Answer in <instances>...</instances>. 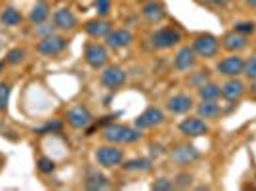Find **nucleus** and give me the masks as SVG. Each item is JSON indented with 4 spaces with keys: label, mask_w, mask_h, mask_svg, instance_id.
I'll return each instance as SVG.
<instances>
[{
    "label": "nucleus",
    "mask_w": 256,
    "mask_h": 191,
    "mask_svg": "<svg viewBox=\"0 0 256 191\" xmlns=\"http://www.w3.org/2000/svg\"><path fill=\"white\" fill-rule=\"evenodd\" d=\"M100 80H102L104 86L113 90V88H118V86H122L126 82V73H124V69H120L117 65H109V67L104 69Z\"/></svg>",
    "instance_id": "nucleus-9"
},
{
    "label": "nucleus",
    "mask_w": 256,
    "mask_h": 191,
    "mask_svg": "<svg viewBox=\"0 0 256 191\" xmlns=\"http://www.w3.org/2000/svg\"><path fill=\"white\" fill-rule=\"evenodd\" d=\"M197 62V54L193 50V46H184L178 50L176 58H174V67L178 71H190Z\"/></svg>",
    "instance_id": "nucleus-14"
},
{
    "label": "nucleus",
    "mask_w": 256,
    "mask_h": 191,
    "mask_svg": "<svg viewBox=\"0 0 256 191\" xmlns=\"http://www.w3.org/2000/svg\"><path fill=\"white\" fill-rule=\"evenodd\" d=\"M122 159H124L122 149L115 148V146H104V148H98L96 151L98 164H102L104 168H113V166L120 164Z\"/></svg>",
    "instance_id": "nucleus-3"
},
{
    "label": "nucleus",
    "mask_w": 256,
    "mask_h": 191,
    "mask_svg": "<svg viewBox=\"0 0 256 191\" xmlns=\"http://www.w3.org/2000/svg\"><path fill=\"white\" fill-rule=\"evenodd\" d=\"M54 29H56V25H46V23H40L38 27H36V34L38 36H48V34H52Z\"/></svg>",
    "instance_id": "nucleus-34"
},
{
    "label": "nucleus",
    "mask_w": 256,
    "mask_h": 191,
    "mask_svg": "<svg viewBox=\"0 0 256 191\" xmlns=\"http://www.w3.org/2000/svg\"><path fill=\"white\" fill-rule=\"evenodd\" d=\"M199 157H201V153H199V149L195 148V146H178L170 153V160L176 166H188V164H192L193 160H197Z\"/></svg>",
    "instance_id": "nucleus-5"
},
{
    "label": "nucleus",
    "mask_w": 256,
    "mask_h": 191,
    "mask_svg": "<svg viewBox=\"0 0 256 191\" xmlns=\"http://www.w3.org/2000/svg\"><path fill=\"white\" fill-rule=\"evenodd\" d=\"M84 60L92 69H102L109 62V52L102 44H90L84 52Z\"/></svg>",
    "instance_id": "nucleus-7"
},
{
    "label": "nucleus",
    "mask_w": 256,
    "mask_h": 191,
    "mask_svg": "<svg viewBox=\"0 0 256 191\" xmlns=\"http://www.w3.org/2000/svg\"><path fill=\"white\" fill-rule=\"evenodd\" d=\"M190 184H192V176L190 174H180L178 180L174 182V186H178V188H188Z\"/></svg>",
    "instance_id": "nucleus-36"
},
{
    "label": "nucleus",
    "mask_w": 256,
    "mask_h": 191,
    "mask_svg": "<svg viewBox=\"0 0 256 191\" xmlns=\"http://www.w3.org/2000/svg\"><path fill=\"white\" fill-rule=\"evenodd\" d=\"M104 138L109 144H134V142H138L142 138V134L138 130L128 128L124 124H109L104 130Z\"/></svg>",
    "instance_id": "nucleus-1"
},
{
    "label": "nucleus",
    "mask_w": 256,
    "mask_h": 191,
    "mask_svg": "<svg viewBox=\"0 0 256 191\" xmlns=\"http://www.w3.org/2000/svg\"><path fill=\"white\" fill-rule=\"evenodd\" d=\"M201 2H204L206 6H212V8H224L228 4V0H201Z\"/></svg>",
    "instance_id": "nucleus-37"
},
{
    "label": "nucleus",
    "mask_w": 256,
    "mask_h": 191,
    "mask_svg": "<svg viewBox=\"0 0 256 191\" xmlns=\"http://www.w3.org/2000/svg\"><path fill=\"white\" fill-rule=\"evenodd\" d=\"M218 48H220L218 40L212 34H201V36H197L193 40V50L201 58H212V56L218 54Z\"/></svg>",
    "instance_id": "nucleus-6"
},
{
    "label": "nucleus",
    "mask_w": 256,
    "mask_h": 191,
    "mask_svg": "<svg viewBox=\"0 0 256 191\" xmlns=\"http://www.w3.org/2000/svg\"><path fill=\"white\" fill-rule=\"evenodd\" d=\"M197 115L201 118H216L220 115V106L216 102H203L197 107Z\"/></svg>",
    "instance_id": "nucleus-24"
},
{
    "label": "nucleus",
    "mask_w": 256,
    "mask_h": 191,
    "mask_svg": "<svg viewBox=\"0 0 256 191\" xmlns=\"http://www.w3.org/2000/svg\"><path fill=\"white\" fill-rule=\"evenodd\" d=\"M254 23L250 22H241L235 25V32H241V34H250V32H254Z\"/></svg>",
    "instance_id": "nucleus-32"
},
{
    "label": "nucleus",
    "mask_w": 256,
    "mask_h": 191,
    "mask_svg": "<svg viewBox=\"0 0 256 191\" xmlns=\"http://www.w3.org/2000/svg\"><path fill=\"white\" fill-rule=\"evenodd\" d=\"M2 69H4V64H0V73H2Z\"/></svg>",
    "instance_id": "nucleus-39"
},
{
    "label": "nucleus",
    "mask_w": 256,
    "mask_h": 191,
    "mask_svg": "<svg viewBox=\"0 0 256 191\" xmlns=\"http://www.w3.org/2000/svg\"><path fill=\"white\" fill-rule=\"evenodd\" d=\"M56 130H62V122H60V120L48 122V124H44L42 128H38L36 132H38V134H46V132H56Z\"/></svg>",
    "instance_id": "nucleus-33"
},
{
    "label": "nucleus",
    "mask_w": 256,
    "mask_h": 191,
    "mask_svg": "<svg viewBox=\"0 0 256 191\" xmlns=\"http://www.w3.org/2000/svg\"><path fill=\"white\" fill-rule=\"evenodd\" d=\"M12 86L8 82H0V111H4L8 106V100H10Z\"/></svg>",
    "instance_id": "nucleus-29"
},
{
    "label": "nucleus",
    "mask_w": 256,
    "mask_h": 191,
    "mask_svg": "<svg viewBox=\"0 0 256 191\" xmlns=\"http://www.w3.org/2000/svg\"><path fill=\"white\" fill-rule=\"evenodd\" d=\"M94 4H96V10L102 18H106L111 12V0H94Z\"/></svg>",
    "instance_id": "nucleus-31"
},
{
    "label": "nucleus",
    "mask_w": 256,
    "mask_h": 191,
    "mask_svg": "<svg viewBox=\"0 0 256 191\" xmlns=\"http://www.w3.org/2000/svg\"><path fill=\"white\" fill-rule=\"evenodd\" d=\"M245 46H246V38H245V34H241V32L234 31L224 38V48L230 50V52H239V50H243Z\"/></svg>",
    "instance_id": "nucleus-21"
},
{
    "label": "nucleus",
    "mask_w": 256,
    "mask_h": 191,
    "mask_svg": "<svg viewBox=\"0 0 256 191\" xmlns=\"http://www.w3.org/2000/svg\"><path fill=\"white\" fill-rule=\"evenodd\" d=\"M48 16H50V6H48V2L46 0H38L34 6L31 8L29 12V22L32 25H40L48 20Z\"/></svg>",
    "instance_id": "nucleus-18"
},
{
    "label": "nucleus",
    "mask_w": 256,
    "mask_h": 191,
    "mask_svg": "<svg viewBox=\"0 0 256 191\" xmlns=\"http://www.w3.org/2000/svg\"><path fill=\"white\" fill-rule=\"evenodd\" d=\"M92 113L82 106H76L73 107L69 113H67V122L71 124L73 128H78V130H84L92 124Z\"/></svg>",
    "instance_id": "nucleus-11"
},
{
    "label": "nucleus",
    "mask_w": 256,
    "mask_h": 191,
    "mask_svg": "<svg viewBox=\"0 0 256 191\" xmlns=\"http://www.w3.org/2000/svg\"><path fill=\"white\" fill-rule=\"evenodd\" d=\"M54 25L62 31H73L76 27V16L69 8H60L54 12Z\"/></svg>",
    "instance_id": "nucleus-13"
},
{
    "label": "nucleus",
    "mask_w": 256,
    "mask_h": 191,
    "mask_svg": "<svg viewBox=\"0 0 256 191\" xmlns=\"http://www.w3.org/2000/svg\"><path fill=\"white\" fill-rule=\"evenodd\" d=\"M182 40V34L178 29L174 27H162V29H157V31L151 34V44L157 48V50H168L172 46Z\"/></svg>",
    "instance_id": "nucleus-2"
},
{
    "label": "nucleus",
    "mask_w": 256,
    "mask_h": 191,
    "mask_svg": "<svg viewBox=\"0 0 256 191\" xmlns=\"http://www.w3.org/2000/svg\"><path fill=\"white\" fill-rule=\"evenodd\" d=\"M86 188L88 190H106L107 188V178L104 174H98V172H92L86 180Z\"/></svg>",
    "instance_id": "nucleus-25"
},
{
    "label": "nucleus",
    "mask_w": 256,
    "mask_h": 191,
    "mask_svg": "<svg viewBox=\"0 0 256 191\" xmlns=\"http://www.w3.org/2000/svg\"><path fill=\"white\" fill-rule=\"evenodd\" d=\"M166 106H168V109H170L172 113L182 115V113H188V111L193 107V100L186 94H176L168 100V104H166Z\"/></svg>",
    "instance_id": "nucleus-16"
},
{
    "label": "nucleus",
    "mask_w": 256,
    "mask_h": 191,
    "mask_svg": "<svg viewBox=\"0 0 256 191\" xmlns=\"http://www.w3.org/2000/svg\"><path fill=\"white\" fill-rule=\"evenodd\" d=\"M151 168V160L150 159H132L124 164L126 172H144V170Z\"/></svg>",
    "instance_id": "nucleus-26"
},
{
    "label": "nucleus",
    "mask_w": 256,
    "mask_h": 191,
    "mask_svg": "<svg viewBox=\"0 0 256 191\" xmlns=\"http://www.w3.org/2000/svg\"><path fill=\"white\" fill-rule=\"evenodd\" d=\"M243 92H245V84H243L241 80H235V78L228 80V82L222 86V96H224L226 100H232V102L239 100V98L243 96Z\"/></svg>",
    "instance_id": "nucleus-19"
},
{
    "label": "nucleus",
    "mask_w": 256,
    "mask_h": 191,
    "mask_svg": "<svg viewBox=\"0 0 256 191\" xmlns=\"http://www.w3.org/2000/svg\"><path fill=\"white\" fill-rule=\"evenodd\" d=\"M180 132L190 138H199V136L208 134V126L201 117H190L180 122Z\"/></svg>",
    "instance_id": "nucleus-10"
},
{
    "label": "nucleus",
    "mask_w": 256,
    "mask_h": 191,
    "mask_svg": "<svg viewBox=\"0 0 256 191\" xmlns=\"http://www.w3.org/2000/svg\"><path fill=\"white\" fill-rule=\"evenodd\" d=\"M222 96V88L212 82H204L203 86H199V98L203 102H216Z\"/></svg>",
    "instance_id": "nucleus-22"
},
{
    "label": "nucleus",
    "mask_w": 256,
    "mask_h": 191,
    "mask_svg": "<svg viewBox=\"0 0 256 191\" xmlns=\"http://www.w3.org/2000/svg\"><path fill=\"white\" fill-rule=\"evenodd\" d=\"M36 168L42 174H52L54 170H56V162L52 159H48V157H40L38 162H36Z\"/></svg>",
    "instance_id": "nucleus-28"
},
{
    "label": "nucleus",
    "mask_w": 256,
    "mask_h": 191,
    "mask_svg": "<svg viewBox=\"0 0 256 191\" xmlns=\"http://www.w3.org/2000/svg\"><path fill=\"white\" fill-rule=\"evenodd\" d=\"M243 58L239 56H230V58H224L220 64H218V71L224 76H237V74L243 73Z\"/></svg>",
    "instance_id": "nucleus-15"
},
{
    "label": "nucleus",
    "mask_w": 256,
    "mask_h": 191,
    "mask_svg": "<svg viewBox=\"0 0 256 191\" xmlns=\"http://www.w3.org/2000/svg\"><path fill=\"white\" fill-rule=\"evenodd\" d=\"M164 120V113L160 111L159 107H148L138 118H136V126L138 130H150V128H155L162 124Z\"/></svg>",
    "instance_id": "nucleus-8"
},
{
    "label": "nucleus",
    "mask_w": 256,
    "mask_h": 191,
    "mask_svg": "<svg viewBox=\"0 0 256 191\" xmlns=\"http://www.w3.org/2000/svg\"><path fill=\"white\" fill-rule=\"evenodd\" d=\"M67 48V38L62 34H48L42 36L40 42L36 44V50L42 54V56H58Z\"/></svg>",
    "instance_id": "nucleus-4"
},
{
    "label": "nucleus",
    "mask_w": 256,
    "mask_h": 191,
    "mask_svg": "<svg viewBox=\"0 0 256 191\" xmlns=\"http://www.w3.org/2000/svg\"><path fill=\"white\" fill-rule=\"evenodd\" d=\"M142 14H144V18H146L148 22L157 23L164 18V6L159 4V2H148V4L144 6Z\"/></svg>",
    "instance_id": "nucleus-20"
},
{
    "label": "nucleus",
    "mask_w": 256,
    "mask_h": 191,
    "mask_svg": "<svg viewBox=\"0 0 256 191\" xmlns=\"http://www.w3.org/2000/svg\"><path fill=\"white\" fill-rule=\"evenodd\" d=\"M111 29H113V27H111V23L106 22V20H92V22H88L84 25V31L88 32L90 36H94V38L107 36Z\"/></svg>",
    "instance_id": "nucleus-17"
},
{
    "label": "nucleus",
    "mask_w": 256,
    "mask_h": 191,
    "mask_svg": "<svg viewBox=\"0 0 256 191\" xmlns=\"http://www.w3.org/2000/svg\"><path fill=\"white\" fill-rule=\"evenodd\" d=\"M172 188H174V184L170 180H166V178H160L159 182L153 184V190H172Z\"/></svg>",
    "instance_id": "nucleus-35"
},
{
    "label": "nucleus",
    "mask_w": 256,
    "mask_h": 191,
    "mask_svg": "<svg viewBox=\"0 0 256 191\" xmlns=\"http://www.w3.org/2000/svg\"><path fill=\"white\" fill-rule=\"evenodd\" d=\"M23 60H25V50H22V48H14L6 54V62L10 65H20Z\"/></svg>",
    "instance_id": "nucleus-27"
},
{
    "label": "nucleus",
    "mask_w": 256,
    "mask_h": 191,
    "mask_svg": "<svg viewBox=\"0 0 256 191\" xmlns=\"http://www.w3.org/2000/svg\"><path fill=\"white\" fill-rule=\"evenodd\" d=\"M0 22L4 23L6 27H16L23 22L22 12H18L16 8H4L2 14H0Z\"/></svg>",
    "instance_id": "nucleus-23"
},
{
    "label": "nucleus",
    "mask_w": 256,
    "mask_h": 191,
    "mask_svg": "<svg viewBox=\"0 0 256 191\" xmlns=\"http://www.w3.org/2000/svg\"><path fill=\"white\" fill-rule=\"evenodd\" d=\"M246 4H250V6H254L256 8V0H246Z\"/></svg>",
    "instance_id": "nucleus-38"
},
{
    "label": "nucleus",
    "mask_w": 256,
    "mask_h": 191,
    "mask_svg": "<svg viewBox=\"0 0 256 191\" xmlns=\"http://www.w3.org/2000/svg\"><path fill=\"white\" fill-rule=\"evenodd\" d=\"M243 74L250 80H256V58L246 60L245 65H243Z\"/></svg>",
    "instance_id": "nucleus-30"
},
{
    "label": "nucleus",
    "mask_w": 256,
    "mask_h": 191,
    "mask_svg": "<svg viewBox=\"0 0 256 191\" xmlns=\"http://www.w3.org/2000/svg\"><path fill=\"white\" fill-rule=\"evenodd\" d=\"M134 40V34L126 29H111L109 34L106 36V42L109 48L113 50H120V48H126L128 44Z\"/></svg>",
    "instance_id": "nucleus-12"
}]
</instances>
